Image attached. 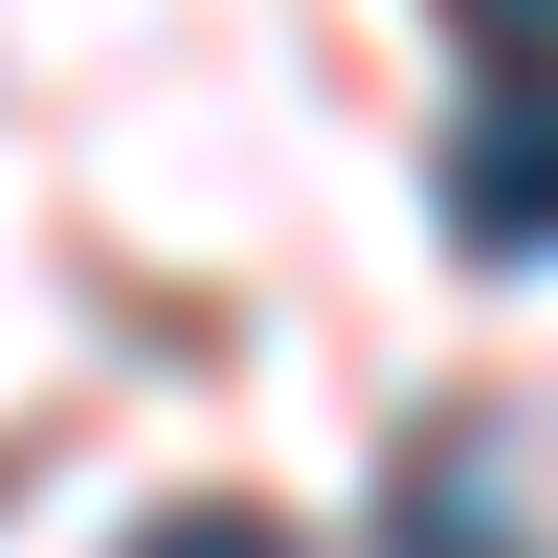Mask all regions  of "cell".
<instances>
[{"label":"cell","mask_w":558,"mask_h":558,"mask_svg":"<svg viewBox=\"0 0 558 558\" xmlns=\"http://www.w3.org/2000/svg\"><path fill=\"white\" fill-rule=\"evenodd\" d=\"M447 246L470 268H536L558 246V68H514L470 134H447Z\"/></svg>","instance_id":"cell-1"},{"label":"cell","mask_w":558,"mask_h":558,"mask_svg":"<svg viewBox=\"0 0 558 558\" xmlns=\"http://www.w3.org/2000/svg\"><path fill=\"white\" fill-rule=\"evenodd\" d=\"M380 558H536L514 514V447L447 402V425H402V470H380Z\"/></svg>","instance_id":"cell-2"},{"label":"cell","mask_w":558,"mask_h":558,"mask_svg":"<svg viewBox=\"0 0 558 558\" xmlns=\"http://www.w3.org/2000/svg\"><path fill=\"white\" fill-rule=\"evenodd\" d=\"M134 558H291V536H268V514H157Z\"/></svg>","instance_id":"cell-4"},{"label":"cell","mask_w":558,"mask_h":558,"mask_svg":"<svg viewBox=\"0 0 558 558\" xmlns=\"http://www.w3.org/2000/svg\"><path fill=\"white\" fill-rule=\"evenodd\" d=\"M447 23H470L492 68H558V0H447Z\"/></svg>","instance_id":"cell-3"}]
</instances>
